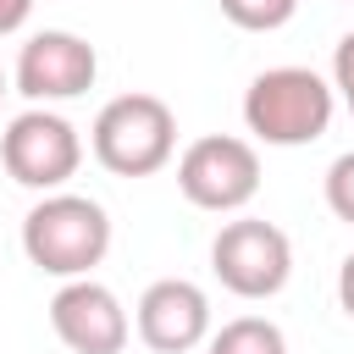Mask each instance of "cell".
<instances>
[{
	"instance_id": "6da1fadb",
	"label": "cell",
	"mask_w": 354,
	"mask_h": 354,
	"mask_svg": "<svg viewBox=\"0 0 354 354\" xmlns=\"http://www.w3.org/2000/svg\"><path fill=\"white\" fill-rule=\"evenodd\" d=\"M22 249L50 277H83L111 249V216L83 194H50L22 221Z\"/></svg>"
},
{
	"instance_id": "7a4b0ae2",
	"label": "cell",
	"mask_w": 354,
	"mask_h": 354,
	"mask_svg": "<svg viewBox=\"0 0 354 354\" xmlns=\"http://www.w3.org/2000/svg\"><path fill=\"white\" fill-rule=\"evenodd\" d=\"M177 116L160 94H116L94 116V155L116 177H149L171 160Z\"/></svg>"
},
{
	"instance_id": "3957f363",
	"label": "cell",
	"mask_w": 354,
	"mask_h": 354,
	"mask_svg": "<svg viewBox=\"0 0 354 354\" xmlns=\"http://www.w3.org/2000/svg\"><path fill=\"white\" fill-rule=\"evenodd\" d=\"M243 122L266 144H310L332 122V88L310 66H271L249 83Z\"/></svg>"
},
{
	"instance_id": "277c9868",
	"label": "cell",
	"mask_w": 354,
	"mask_h": 354,
	"mask_svg": "<svg viewBox=\"0 0 354 354\" xmlns=\"http://www.w3.org/2000/svg\"><path fill=\"white\" fill-rule=\"evenodd\" d=\"M210 266H216L221 288H232L238 299H271L293 271V243L277 221L243 216V221H227L216 232Z\"/></svg>"
},
{
	"instance_id": "5b68a950",
	"label": "cell",
	"mask_w": 354,
	"mask_h": 354,
	"mask_svg": "<svg viewBox=\"0 0 354 354\" xmlns=\"http://www.w3.org/2000/svg\"><path fill=\"white\" fill-rule=\"evenodd\" d=\"M177 188L199 205V210H238L254 199L260 188V155L249 138L232 133H205L183 149L177 160Z\"/></svg>"
},
{
	"instance_id": "8992f818",
	"label": "cell",
	"mask_w": 354,
	"mask_h": 354,
	"mask_svg": "<svg viewBox=\"0 0 354 354\" xmlns=\"http://www.w3.org/2000/svg\"><path fill=\"white\" fill-rule=\"evenodd\" d=\"M0 160H6V171L22 188H61L77 171L83 144H77V133H72L66 116H55V111H22L6 127V138H0Z\"/></svg>"
},
{
	"instance_id": "52a82bcc",
	"label": "cell",
	"mask_w": 354,
	"mask_h": 354,
	"mask_svg": "<svg viewBox=\"0 0 354 354\" xmlns=\"http://www.w3.org/2000/svg\"><path fill=\"white\" fill-rule=\"evenodd\" d=\"M94 72H100L94 44L66 33V28L33 33L22 44V55H17V88L28 100H72V94L94 88Z\"/></svg>"
},
{
	"instance_id": "ba28073f",
	"label": "cell",
	"mask_w": 354,
	"mask_h": 354,
	"mask_svg": "<svg viewBox=\"0 0 354 354\" xmlns=\"http://www.w3.org/2000/svg\"><path fill=\"white\" fill-rule=\"evenodd\" d=\"M50 326L72 354H122L127 348V310L111 288L77 277L50 299Z\"/></svg>"
},
{
	"instance_id": "9c48e42d",
	"label": "cell",
	"mask_w": 354,
	"mask_h": 354,
	"mask_svg": "<svg viewBox=\"0 0 354 354\" xmlns=\"http://www.w3.org/2000/svg\"><path fill=\"white\" fill-rule=\"evenodd\" d=\"M210 326V299L188 277H160L138 299V337L155 354H188Z\"/></svg>"
},
{
	"instance_id": "30bf717a",
	"label": "cell",
	"mask_w": 354,
	"mask_h": 354,
	"mask_svg": "<svg viewBox=\"0 0 354 354\" xmlns=\"http://www.w3.org/2000/svg\"><path fill=\"white\" fill-rule=\"evenodd\" d=\"M210 354H288V337L266 315H238L210 337Z\"/></svg>"
},
{
	"instance_id": "8fae6325",
	"label": "cell",
	"mask_w": 354,
	"mask_h": 354,
	"mask_svg": "<svg viewBox=\"0 0 354 354\" xmlns=\"http://www.w3.org/2000/svg\"><path fill=\"white\" fill-rule=\"evenodd\" d=\"M221 11H227V22H238L249 33H271L299 11V0H221Z\"/></svg>"
},
{
	"instance_id": "7c38bea8",
	"label": "cell",
	"mask_w": 354,
	"mask_h": 354,
	"mask_svg": "<svg viewBox=\"0 0 354 354\" xmlns=\"http://www.w3.org/2000/svg\"><path fill=\"white\" fill-rule=\"evenodd\" d=\"M326 205H332L337 221H354V149L337 155L332 171H326Z\"/></svg>"
},
{
	"instance_id": "4fadbf2b",
	"label": "cell",
	"mask_w": 354,
	"mask_h": 354,
	"mask_svg": "<svg viewBox=\"0 0 354 354\" xmlns=\"http://www.w3.org/2000/svg\"><path fill=\"white\" fill-rule=\"evenodd\" d=\"M332 77H337V88L354 100V33H343V39H337V55H332Z\"/></svg>"
},
{
	"instance_id": "5bb4252c",
	"label": "cell",
	"mask_w": 354,
	"mask_h": 354,
	"mask_svg": "<svg viewBox=\"0 0 354 354\" xmlns=\"http://www.w3.org/2000/svg\"><path fill=\"white\" fill-rule=\"evenodd\" d=\"M28 11H33V0H0V33L22 28V22H28Z\"/></svg>"
},
{
	"instance_id": "9a60e30c",
	"label": "cell",
	"mask_w": 354,
	"mask_h": 354,
	"mask_svg": "<svg viewBox=\"0 0 354 354\" xmlns=\"http://www.w3.org/2000/svg\"><path fill=\"white\" fill-rule=\"evenodd\" d=\"M337 304H343V310L354 315V254H348V260L337 266Z\"/></svg>"
},
{
	"instance_id": "2e32d148",
	"label": "cell",
	"mask_w": 354,
	"mask_h": 354,
	"mask_svg": "<svg viewBox=\"0 0 354 354\" xmlns=\"http://www.w3.org/2000/svg\"><path fill=\"white\" fill-rule=\"evenodd\" d=\"M0 94H6V77H0Z\"/></svg>"
},
{
	"instance_id": "e0dca14e",
	"label": "cell",
	"mask_w": 354,
	"mask_h": 354,
	"mask_svg": "<svg viewBox=\"0 0 354 354\" xmlns=\"http://www.w3.org/2000/svg\"><path fill=\"white\" fill-rule=\"evenodd\" d=\"M348 111H354V100H348Z\"/></svg>"
}]
</instances>
